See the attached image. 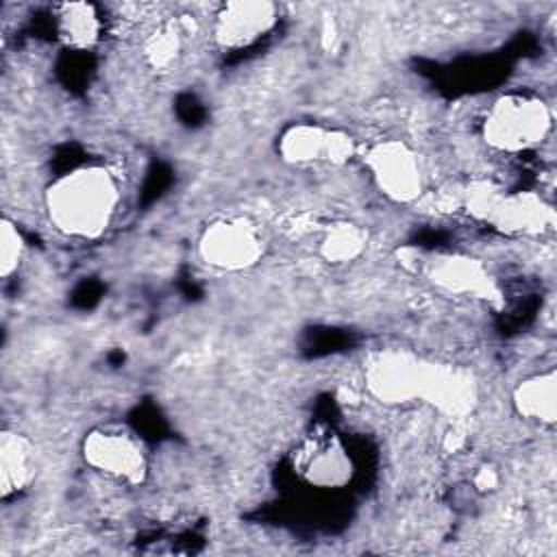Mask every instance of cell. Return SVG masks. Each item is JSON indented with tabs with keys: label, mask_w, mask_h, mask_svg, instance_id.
I'll return each instance as SVG.
<instances>
[{
	"label": "cell",
	"mask_w": 557,
	"mask_h": 557,
	"mask_svg": "<svg viewBox=\"0 0 557 557\" xmlns=\"http://www.w3.org/2000/svg\"><path fill=\"white\" fill-rule=\"evenodd\" d=\"M100 15L91 4H65L59 13V33L74 48H85L98 39Z\"/></svg>",
	"instance_id": "obj_7"
},
{
	"label": "cell",
	"mask_w": 557,
	"mask_h": 557,
	"mask_svg": "<svg viewBox=\"0 0 557 557\" xmlns=\"http://www.w3.org/2000/svg\"><path fill=\"white\" fill-rule=\"evenodd\" d=\"M374 172L381 187L396 198H411L420 185L418 165L411 154L396 144L383 146L374 152Z\"/></svg>",
	"instance_id": "obj_5"
},
{
	"label": "cell",
	"mask_w": 557,
	"mask_h": 557,
	"mask_svg": "<svg viewBox=\"0 0 557 557\" xmlns=\"http://www.w3.org/2000/svg\"><path fill=\"white\" fill-rule=\"evenodd\" d=\"M274 24L268 2H231L215 15V35L226 46H246Z\"/></svg>",
	"instance_id": "obj_4"
},
{
	"label": "cell",
	"mask_w": 557,
	"mask_h": 557,
	"mask_svg": "<svg viewBox=\"0 0 557 557\" xmlns=\"http://www.w3.org/2000/svg\"><path fill=\"white\" fill-rule=\"evenodd\" d=\"M85 457L91 466L102 472L122 476V479H141L144 455L139 444L126 433H94L85 442Z\"/></svg>",
	"instance_id": "obj_3"
},
{
	"label": "cell",
	"mask_w": 557,
	"mask_h": 557,
	"mask_svg": "<svg viewBox=\"0 0 557 557\" xmlns=\"http://www.w3.org/2000/svg\"><path fill=\"white\" fill-rule=\"evenodd\" d=\"M544 126V113L540 102L533 100H507L494 107L485 131L490 139L500 148H524L540 137Z\"/></svg>",
	"instance_id": "obj_2"
},
{
	"label": "cell",
	"mask_w": 557,
	"mask_h": 557,
	"mask_svg": "<svg viewBox=\"0 0 557 557\" xmlns=\"http://www.w3.org/2000/svg\"><path fill=\"white\" fill-rule=\"evenodd\" d=\"M115 202V189L102 170L67 172L48 194V207L54 222L70 231L89 235L107 224Z\"/></svg>",
	"instance_id": "obj_1"
},
{
	"label": "cell",
	"mask_w": 557,
	"mask_h": 557,
	"mask_svg": "<svg viewBox=\"0 0 557 557\" xmlns=\"http://www.w3.org/2000/svg\"><path fill=\"white\" fill-rule=\"evenodd\" d=\"M20 250H22V242H20V235L13 226H9L4 222V228H2V274L9 276L11 270L17 265V259H20Z\"/></svg>",
	"instance_id": "obj_9"
},
{
	"label": "cell",
	"mask_w": 557,
	"mask_h": 557,
	"mask_svg": "<svg viewBox=\"0 0 557 557\" xmlns=\"http://www.w3.org/2000/svg\"><path fill=\"white\" fill-rule=\"evenodd\" d=\"M0 468H2V492H17L28 474H30V453L26 442L13 433L2 435V453H0Z\"/></svg>",
	"instance_id": "obj_8"
},
{
	"label": "cell",
	"mask_w": 557,
	"mask_h": 557,
	"mask_svg": "<svg viewBox=\"0 0 557 557\" xmlns=\"http://www.w3.org/2000/svg\"><path fill=\"white\" fill-rule=\"evenodd\" d=\"M202 250L207 259H211V263L235 268L246 265L255 257L257 242L239 224H218L213 231L207 233Z\"/></svg>",
	"instance_id": "obj_6"
}]
</instances>
